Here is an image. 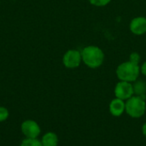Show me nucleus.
<instances>
[{"label": "nucleus", "mask_w": 146, "mask_h": 146, "mask_svg": "<svg viewBox=\"0 0 146 146\" xmlns=\"http://www.w3.org/2000/svg\"><path fill=\"white\" fill-rule=\"evenodd\" d=\"M142 133H143L144 136L146 138V122L143 125V127H142Z\"/></svg>", "instance_id": "dca6fc26"}, {"label": "nucleus", "mask_w": 146, "mask_h": 146, "mask_svg": "<svg viewBox=\"0 0 146 146\" xmlns=\"http://www.w3.org/2000/svg\"><path fill=\"white\" fill-rule=\"evenodd\" d=\"M130 30L135 35H142L146 33V18L143 16L136 17L130 23Z\"/></svg>", "instance_id": "0eeeda50"}, {"label": "nucleus", "mask_w": 146, "mask_h": 146, "mask_svg": "<svg viewBox=\"0 0 146 146\" xmlns=\"http://www.w3.org/2000/svg\"><path fill=\"white\" fill-rule=\"evenodd\" d=\"M41 144L43 146H57L58 145V136L53 132H48L42 136Z\"/></svg>", "instance_id": "1a4fd4ad"}, {"label": "nucleus", "mask_w": 146, "mask_h": 146, "mask_svg": "<svg viewBox=\"0 0 146 146\" xmlns=\"http://www.w3.org/2000/svg\"><path fill=\"white\" fill-rule=\"evenodd\" d=\"M20 146H43L41 144V141L38 139H27L25 138Z\"/></svg>", "instance_id": "9b49d317"}, {"label": "nucleus", "mask_w": 146, "mask_h": 146, "mask_svg": "<svg viewBox=\"0 0 146 146\" xmlns=\"http://www.w3.org/2000/svg\"><path fill=\"white\" fill-rule=\"evenodd\" d=\"M133 86V92L136 94V96L146 98V84L143 80H136Z\"/></svg>", "instance_id": "9d476101"}, {"label": "nucleus", "mask_w": 146, "mask_h": 146, "mask_svg": "<svg viewBox=\"0 0 146 146\" xmlns=\"http://www.w3.org/2000/svg\"><path fill=\"white\" fill-rule=\"evenodd\" d=\"M125 110H126V103L124 100L115 98L110 103L109 110L113 116L119 117L122 115L123 113L125 112Z\"/></svg>", "instance_id": "6e6552de"}, {"label": "nucleus", "mask_w": 146, "mask_h": 146, "mask_svg": "<svg viewBox=\"0 0 146 146\" xmlns=\"http://www.w3.org/2000/svg\"><path fill=\"white\" fill-rule=\"evenodd\" d=\"M21 131L25 138L38 139L41 133V128L38 122L33 120H26L21 125Z\"/></svg>", "instance_id": "20e7f679"}, {"label": "nucleus", "mask_w": 146, "mask_h": 146, "mask_svg": "<svg viewBox=\"0 0 146 146\" xmlns=\"http://www.w3.org/2000/svg\"><path fill=\"white\" fill-rule=\"evenodd\" d=\"M140 72H141L144 75H145L146 76V62H145L142 64V66H141V68H140Z\"/></svg>", "instance_id": "2eb2a0df"}, {"label": "nucleus", "mask_w": 146, "mask_h": 146, "mask_svg": "<svg viewBox=\"0 0 146 146\" xmlns=\"http://www.w3.org/2000/svg\"><path fill=\"white\" fill-rule=\"evenodd\" d=\"M82 61L81 52L77 50H68L62 58L63 65L67 68H76L80 66Z\"/></svg>", "instance_id": "423d86ee"}, {"label": "nucleus", "mask_w": 146, "mask_h": 146, "mask_svg": "<svg viewBox=\"0 0 146 146\" xmlns=\"http://www.w3.org/2000/svg\"><path fill=\"white\" fill-rule=\"evenodd\" d=\"M89 2L94 6L102 7L107 5L110 2V0H89Z\"/></svg>", "instance_id": "ddd939ff"}, {"label": "nucleus", "mask_w": 146, "mask_h": 146, "mask_svg": "<svg viewBox=\"0 0 146 146\" xmlns=\"http://www.w3.org/2000/svg\"><path fill=\"white\" fill-rule=\"evenodd\" d=\"M81 57L83 62L91 68H97L100 67L104 60V54L103 50L98 46L90 45L85 47L81 51Z\"/></svg>", "instance_id": "f257e3e1"}, {"label": "nucleus", "mask_w": 146, "mask_h": 146, "mask_svg": "<svg viewBox=\"0 0 146 146\" xmlns=\"http://www.w3.org/2000/svg\"><path fill=\"white\" fill-rule=\"evenodd\" d=\"M134 94L133 86L131 82L127 81H120L116 84L115 87V98H120L121 100L127 101Z\"/></svg>", "instance_id": "39448f33"}, {"label": "nucleus", "mask_w": 146, "mask_h": 146, "mask_svg": "<svg viewBox=\"0 0 146 146\" xmlns=\"http://www.w3.org/2000/svg\"><path fill=\"white\" fill-rule=\"evenodd\" d=\"M140 73V68L138 64L133 63L130 61L122 62L116 68L117 78L121 81L135 82Z\"/></svg>", "instance_id": "f03ea898"}, {"label": "nucleus", "mask_w": 146, "mask_h": 146, "mask_svg": "<svg viewBox=\"0 0 146 146\" xmlns=\"http://www.w3.org/2000/svg\"><path fill=\"white\" fill-rule=\"evenodd\" d=\"M9 116V112L8 109H6L5 107L0 106V122H3L6 120H8Z\"/></svg>", "instance_id": "f8f14e48"}, {"label": "nucleus", "mask_w": 146, "mask_h": 146, "mask_svg": "<svg viewBox=\"0 0 146 146\" xmlns=\"http://www.w3.org/2000/svg\"><path fill=\"white\" fill-rule=\"evenodd\" d=\"M129 61L133 63L139 65V61H140V56L137 52H133V53H131V55L129 56Z\"/></svg>", "instance_id": "4468645a"}, {"label": "nucleus", "mask_w": 146, "mask_h": 146, "mask_svg": "<svg viewBox=\"0 0 146 146\" xmlns=\"http://www.w3.org/2000/svg\"><path fill=\"white\" fill-rule=\"evenodd\" d=\"M145 97L133 96L126 101V113L132 118H140L146 111Z\"/></svg>", "instance_id": "7ed1b4c3"}]
</instances>
